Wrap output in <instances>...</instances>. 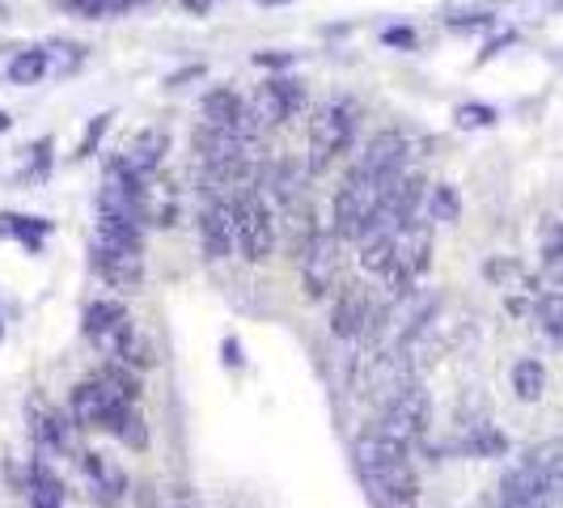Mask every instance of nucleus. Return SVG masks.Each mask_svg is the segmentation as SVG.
I'll return each mask as SVG.
<instances>
[{"label":"nucleus","instance_id":"4","mask_svg":"<svg viewBox=\"0 0 563 508\" xmlns=\"http://www.w3.org/2000/svg\"><path fill=\"white\" fill-rule=\"evenodd\" d=\"M356 136V107L352 102H327L322 111L310 119V157H306V174H322L335 162L339 153Z\"/></svg>","mask_w":563,"mask_h":508},{"label":"nucleus","instance_id":"6","mask_svg":"<svg viewBox=\"0 0 563 508\" xmlns=\"http://www.w3.org/2000/svg\"><path fill=\"white\" fill-rule=\"evenodd\" d=\"M386 437H395L402 445H416L423 432H428V395H423L420 382L402 386L390 402H382V428Z\"/></svg>","mask_w":563,"mask_h":508},{"label":"nucleus","instance_id":"17","mask_svg":"<svg viewBox=\"0 0 563 508\" xmlns=\"http://www.w3.org/2000/svg\"><path fill=\"white\" fill-rule=\"evenodd\" d=\"M107 432L119 437L128 450H144V445H148V428H144V416L136 411V402L119 407V411L111 416V423H107Z\"/></svg>","mask_w":563,"mask_h":508},{"label":"nucleus","instance_id":"25","mask_svg":"<svg viewBox=\"0 0 563 508\" xmlns=\"http://www.w3.org/2000/svg\"><path fill=\"white\" fill-rule=\"evenodd\" d=\"M107 123H111V114H98V119L89 123V132H85V141H81V148H77V157H89V153H93V144L102 141V132H107Z\"/></svg>","mask_w":563,"mask_h":508},{"label":"nucleus","instance_id":"13","mask_svg":"<svg viewBox=\"0 0 563 508\" xmlns=\"http://www.w3.org/2000/svg\"><path fill=\"white\" fill-rule=\"evenodd\" d=\"M169 148V136L162 132V128H144V132H136L132 141L123 144V153H119V162L132 169V174H141V178H148L153 169L162 166V157H166Z\"/></svg>","mask_w":563,"mask_h":508},{"label":"nucleus","instance_id":"29","mask_svg":"<svg viewBox=\"0 0 563 508\" xmlns=\"http://www.w3.org/2000/svg\"><path fill=\"white\" fill-rule=\"evenodd\" d=\"M132 4H141V0H111V13H128Z\"/></svg>","mask_w":563,"mask_h":508},{"label":"nucleus","instance_id":"23","mask_svg":"<svg viewBox=\"0 0 563 508\" xmlns=\"http://www.w3.org/2000/svg\"><path fill=\"white\" fill-rule=\"evenodd\" d=\"M64 500V492H59V483L47 475V471H38L34 479H30V508H59Z\"/></svg>","mask_w":563,"mask_h":508},{"label":"nucleus","instance_id":"5","mask_svg":"<svg viewBox=\"0 0 563 508\" xmlns=\"http://www.w3.org/2000/svg\"><path fill=\"white\" fill-rule=\"evenodd\" d=\"M229 199H233V217H238V251H242V258L267 263L272 251H276V217H272L263 191L246 187V191H238Z\"/></svg>","mask_w":563,"mask_h":508},{"label":"nucleus","instance_id":"2","mask_svg":"<svg viewBox=\"0 0 563 508\" xmlns=\"http://www.w3.org/2000/svg\"><path fill=\"white\" fill-rule=\"evenodd\" d=\"M386 187H390V178L352 166V174L339 183V191H335V238L361 242L365 229L373 225V217L382 212Z\"/></svg>","mask_w":563,"mask_h":508},{"label":"nucleus","instance_id":"15","mask_svg":"<svg viewBox=\"0 0 563 508\" xmlns=\"http://www.w3.org/2000/svg\"><path fill=\"white\" fill-rule=\"evenodd\" d=\"M111 347H114V356L123 361V365H136V368H153L157 365V352H153V343L141 335V327L128 318L119 331L111 335Z\"/></svg>","mask_w":563,"mask_h":508},{"label":"nucleus","instance_id":"24","mask_svg":"<svg viewBox=\"0 0 563 508\" xmlns=\"http://www.w3.org/2000/svg\"><path fill=\"white\" fill-rule=\"evenodd\" d=\"M81 18H111V0H64Z\"/></svg>","mask_w":563,"mask_h":508},{"label":"nucleus","instance_id":"31","mask_svg":"<svg viewBox=\"0 0 563 508\" xmlns=\"http://www.w3.org/2000/svg\"><path fill=\"white\" fill-rule=\"evenodd\" d=\"M263 4H284V0H263Z\"/></svg>","mask_w":563,"mask_h":508},{"label":"nucleus","instance_id":"11","mask_svg":"<svg viewBox=\"0 0 563 508\" xmlns=\"http://www.w3.org/2000/svg\"><path fill=\"white\" fill-rule=\"evenodd\" d=\"M93 267L111 288H141L144 280V251H119V246H93Z\"/></svg>","mask_w":563,"mask_h":508},{"label":"nucleus","instance_id":"21","mask_svg":"<svg viewBox=\"0 0 563 508\" xmlns=\"http://www.w3.org/2000/svg\"><path fill=\"white\" fill-rule=\"evenodd\" d=\"M462 217V199H457V191L453 187H432L428 191V221H441V225H453Z\"/></svg>","mask_w":563,"mask_h":508},{"label":"nucleus","instance_id":"7","mask_svg":"<svg viewBox=\"0 0 563 508\" xmlns=\"http://www.w3.org/2000/svg\"><path fill=\"white\" fill-rule=\"evenodd\" d=\"M301 107H306V89H301V81H288V77L258 85L251 98V114L263 128H280L292 114H301Z\"/></svg>","mask_w":563,"mask_h":508},{"label":"nucleus","instance_id":"28","mask_svg":"<svg viewBox=\"0 0 563 508\" xmlns=\"http://www.w3.org/2000/svg\"><path fill=\"white\" fill-rule=\"evenodd\" d=\"M183 9H187V13H199V18H203V13L212 9V0H183Z\"/></svg>","mask_w":563,"mask_h":508},{"label":"nucleus","instance_id":"1","mask_svg":"<svg viewBox=\"0 0 563 508\" xmlns=\"http://www.w3.org/2000/svg\"><path fill=\"white\" fill-rule=\"evenodd\" d=\"M356 466L365 475V487L373 496H402L416 500L420 483L411 471V445H402L386 432H368L356 441Z\"/></svg>","mask_w":563,"mask_h":508},{"label":"nucleus","instance_id":"10","mask_svg":"<svg viewBox=\"0 0 563 508\" xmlns=\"http://www.w3.org/2000/svg\"><path fill=\"white\" fill-rule=\"evenodd\" d=\"M407 153H411V141L402 132H377V136H368L356 166L368 169V174H382V178H395L407 169Z\"/></svg>","mask_w":563,"mask_h":508},{"label":"nucleus","instance_id":"12","mask_svg":"<svg viewBox=\"0 0 563 508\" xmlns=\"http://www.w3.org/2000/svg\"><path fill=\"white\" fill-rule=\"evenodd\" d=\"M526 462L534 466L538 483H542L547 508L563 505V441H542V445L526 453Z\"/></svg>","mask_w":563,"mask_h":508},{"label":"nucleus","instance_id":"8","mask_svg":"<svg viewBox=\"0 0 563 508\" xmlns=\"http://www.w3.org/2000/svg\"><path fill=\"white\" fill-rule=\"evenodd\" d=\"M297 263H301V280H306V292H310V297H327V292L335 288V276H339L335 233H322V229H318L310 246L297 254Z\"/></svg>","mask_w":563,"mask_h":508},{"label":"nucleus","instance_id":"14","mask_svg":"<svg viewBox=\"0 0 563 508\" xmlns=\"http://www.w3.org/2000/svg\"><path fill=\"white\" fill-rule=\"evenodd\" d=\"M242 114H246V102H242L233 89H208V93H203V123H208V128L238 132V128H242Z\"/></svg>","mask_w":563,"mask_h":508},{"label":"nucleus","instance_id":"26","mask_svg":"<svg viewBox=\"0 0 563 508\" xmlns=\"http://www.w3.org/2000/svg\"><path fill=\"white\" fill-rule=\"evenodd\" d=\"M487 119H492V111H479V107H462V111H457V123H462V128H471V123H487Z\"/></svg>","mask_w":563,"mask_h":508},{"label":"nucleus","instance_id":"30","mask_svg":"<svg viewBox=\"0 0 563 508\" xmlns=\"http://www.w3.org/2000/svg\"><path fill=\"white\" fill-rule=\"evenodd\" d=\"M4 128H9V114L0 111V132H4Z\"/></svg>","mask_w":563,"mask_h":508},{"label":"nucleus","instance_id":"9","mask_svg":"<svg viewBox=\"0 0 563 508\" xmlns=\"http://www.w3.org/2000/svg\"><path fill=\"white\" fill-rule=\"evenodd\" d=\"M199 238H203V251L208 258H229L238 246V217H233V199L217 196L203 217H199Z\"/></svg>","mask_w":563,"mask_h":508},{"label":"nucleus","instance_id":"20","mask_svg":"<svg viewBox=\"0 0 563 508\" xmlns=\"http://www.w3.org/2000/svg\"><path fill=\"white\" fill-rule=\"evenodd\" d=\"M547 390V368L542 361H517L512 365V395L521 398V402H538Z\"/></svg>","mask_w":563,"mask_h":508},{"label":"nucleus","instance_id":"27","mask_svg":"<svg viewBox=\"0 0 563 508\" xmlns=\"http://www.w3.org/2000/svg\"><path fill=\"white\" fill-rule=\"evenodd\" d=\"M377 508H416V500H402V496H373Z\"/></svg>","mask_w":563,"mask_h":508},{"label":"nucleus","instance_id":"22","mask_svg":"<svg viewBox=\"0 0 563 508\" xmlns=\"http://www.w3.org/2000/svg\"><path fill=\"white\" fill-rule=\"evenodd\" d=\"M43 73H47V56L43 52H22V56L9 64V77L18 85H34Z\"/></svg>","mask_w":563,"mask_h":508},{"label":"nucleus","instance_id":"19","mask_svg":"<svg viewBox=\"0 0 563 508\" xmlns=\"http://www.w3.org/2000/svg\"><path fill=\"white\" fill-rule=\"evenodd\" d=\"M128 322V310L119 301H98L85 310V335L89 339H111L119 327Z\"/></svg>","mask_w":563,"mask_h":508},{"label":"nucleus","instance_id":"3","mask_svg":"<svg viewBox=\"0 0 563 508\" xmlns=\"http://www.w3.org/2000/svg\"><path fill=\"white\" fill-rule=\"evenodd\" d=\"M428 263H432V225L420 221V217H411V221L398 225V233H395V258H390V267H386L390 292H395V297H411V292H416V280L428 272Z\"/></svg>","mask_w":563,"mask_h":508},{"label":"nucleus","instance_id":"18","mask_svg":"<svg viewBox=\"0 0 563 508\" xmlns=\"http://www.w3.org/2000/svg\"><path fill=\"white\" fill-rule=\"evenodd\" d=\"M85 471L93 479V496H102V505H119L123 496V475L102 462V453H85Z\"/></svg>","mask_w":563,"mask_h":508},{"label":"nucleus","instance_id":"16","mask_svg":"<svg viewBox=\"0 0 563 508\" xmlns=\"http://www.w3.org/2000/svg\"><path fill=\"white\" fill-rule=\"evenodd\" d=\"M487 280L496 284V288H505V292H517V297H538V280L517 263V258H492L487 263ZM512 297V301H517Z\"/></svg>","mask_w":563,"mask_h":508}]
</instances>
